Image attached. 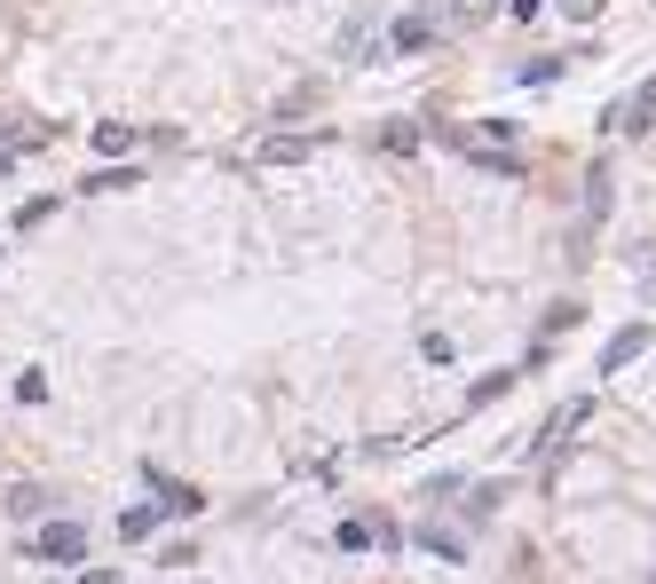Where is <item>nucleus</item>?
Wrapping results in <instances>:
<instances>
[{"label":"nucleus","instance_id":"39448f33","mask_svg":"<svg viewBox=\"0 0 656 584\" xmlns=\"http://www.w3.org/2000/svg\"><path fill=\"white\" fill-rule=\"evenodd\" d=\"M158 522H167L158 505H127V513H119V537H127V545H143V537H151Z\"/></svg>","mask_w":656,"mask_h":584},{"label":"nucleus","instance_id":"ddd939ff","mask_svg":"<svg viewBox=\"0 0 656 584\" xmlns=\"http://www.w3.org/2000/svg\"><path fill=\"white\" fill-rule=\"evenodd\" d=\"M601 9V0H562V16H594Z\"/></svg>","mask_w":656,"mask_h":584},{"label":"nucleus","instance_id":"0eeeda50","mask_svg":"<svg viewBox=\"0 0 656 584\" xmlns=\"http://www.w3.org/2000/svg\"><path fill=\"white\" fill-rule=\"evenodd\" d=\"M95 151H104V158H127V151H135V127H95Z\"/></svg>","mask_w":656,"mask_h":584},{"label":"nucleus","instance_id":"f8f14e48","mask_svg":"<svg viewBox=\"0 0 656 584\" xmlns=\"http://www.w3.org/2000/svg\"><path fill=\"white\" fill-rule=\"evenodd\" d=\"M538 9H546V0H506V16H514V24H530Z\"/></svg>","mask_w":656,"mask_h":584},{"label":"nucleus","instance_id":"1a4fd4ad","mask_svg":"<svg viewBox=\"0 0 656 584\" xmlns=\"http://www.w3.org/2000/svg\"><path fill=\"white\" fill-rule=\"evenodd\" d=\"M261 158H277V166H293V158H309V134H277V143H261Z\"/></svg>","mask_w":656,"mask_h":584},{"label":"nucleus","instance_id":"4468645a","mask_svg":"<svg viewBox=\"0 0 656 584\" xmlns=\"http://www.w3.org/2000/svg\"><path fill=\"white\" fill-rule=\"evenodd\" d=\"M80 584H119V576H111V569H87V576H80Z\"/></svg>","mask_w":656,"mask_h":584},{"label":"nucleus","instance_id":"f03ea898","mask_svg":"<svg viewBox=\"0 0 656 584\" xmlns=\"http://www.w3.org/2000/svg\"><path fill=\"white\" fill-rule=\"evenodd\" d=\"M609 198H617V166H609V158H594V166H585V229L609 222Z\"/></svg>","mask_w":656,"mask_h":584},{"label":"nucleus","instance_id":"6e6552de","mask_svg":"<svg viewBox=\"0 0 656 584\" xmlns=\"http://www.w3.org/2000/svg\"><path fill=\"white\" fill-rule=\"evenodd\" d=\"M380 143L404 158V151H419V127H412V119H387V127H380Z\"/></svg>","mask_w":656,"mask_h":584},{"label":"nucleus","instance_id":"9d476101","mask_svg":"<svg viewBox=\"0 0 656 584\" xmlns=\"http://www.w3.org/2000/svg\"><path fill=\"white\" fill-rule=\"evenodd\" d=\"M428 40H436V32H428V24H419V16H412V24H396V32H387V48H404V56H412V48H428Z\"/></svg>","mask_w":656,"mask_h":584},{"label":"nucleus","instance_id":"7ed1b4c3","mask_svg":"<svg viewBox=\"0 0 656 584\" xmlns=\"http://www.w3.org/2000/svg\"><path fill=\"white\" fill-rule=\"evenodd\" d=\"M40 553H48V561H80V553H87V529H80V522H48V529H40Z\"/></svg>","mask_w":656,"mask_h":584},{"label":"nucleus","instance_id":"20e7f679","mask_svg":"<svg viewBox=\"0 0 656 584\" xmlns=\"http://www.w3.org/2000/svg\"><path fill=\"white\" fill-rule=\"evenodd\" d=\"M641 348H648V332H641V324H633V332H617L609 348H601V371H625V363H633Z\"/></svg>","mask_w":656,"mask_h":584},{"label":"nucleus","instance_id":"f257e3e1","mask_svg":"<svg viewBox=\"0 0 656 584\" xmlns=\"http://www.w3.org/2000/svg\"><path fill=\"white\" fill-rule=\"evenodd\" d=\"M585 419H594V395H570V403H562V410H553V419L538 427V442H530V451H538V458H562V442H577V427H585Z\"/></svg>","mask_w":656,"mask_h":584},{"label":"nucleus","instance_id":"423d86ee","mask_svg":"<svg viewBox=\"0 0 656 584\" xmlns=\"http://www.w3.org/2000/svg\"><path fill=\"white\" fill-rule=\"evenodd\" d=\"M617 127H625V134H648V127H656V80H648V95L625 103V119H617Z\"/></svg>","mask_w":656,"mask_h":584},{"label":"nucleus","instance_id":"9b49d317","mask_svg":"<svg viewBox=\"0 0 656 584\" xmlns=\"http://www.w3.org/2000/svg\"><path fill=\"white\" fill-rule=\"evenodd\" d=\"M451 9H458V16H499L506 0H451Z\"/></svg>","mask_w":656,"mask_h":584}]
</instances>
